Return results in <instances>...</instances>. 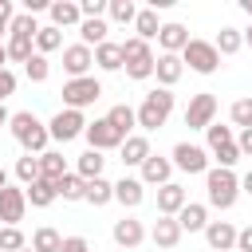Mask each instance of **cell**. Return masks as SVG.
<instances>
[{
  "instance_id": "obj_1",
  "label": "cell",
  "mask_w": 252,
  "mask_h": 252,
  "mask_svg": "<svg viewBox=\"0 0 252 252\" xmlns=\"http://www.w3.org/2000/svg\"><path fill=\"white\" fill-rule=\"evenodd\" d=\"M8 130H12V138L24 146V154H35V158L47 154V142H51V138H47V126H43L32 110H16L12 122H8Z\"/></svg>"
},
{
  "instance_id": "obj_2",
  "label": "cell",
  "mask_w": 252,
  "mask_h": 252,
  "mask_svg": "<svg viewBox=\"0 0 252 252\" xmlns=\"http://www.w3.org/2000/svg\"><path fill=\"white\" fill-rule=\"evenodd\" d=\"M169 114H173V91H165V87L150 91V94L142 98V106L134 110V118H138L142 130H161Z\"/></svg>"
},
{
  "instance_id": "obj_3",
  "label": "cell",
  "mask_w": 252,
  "mask_h": 252,
  "mask_svg": "<svg viewBox=\"0 0 252 252\" xmlns=\"http://www.w3.org/2000/svg\"><path fill=\"white\" fill-rule=\"evenodd\" d=\"M205 189H209V205L213 209H232L236 197H240V177L232 169H209L205 173Z\"/></svg>"
},
{
  "instance_id": "obj_4",
  "label": "cell",
  "mask_w": 252,
  "mask_h": 252,
  "mask_svg": "<svg viewBox=\"0 0 252 252\" xmlns=\"http://www.w3.org/2000/svg\"><path fill=\"white\" fill-rule=\"evenodd\" d=\"M122 67H126L130 79H150L154 75V51H150V43L138 39V35H130L122 43Z\"/></svg>"
},
{
  "instance_id": "obj_5",
  "label": "cell",
  "mask_w": 252,
  "mask_h": 252,
  "mask_svg": "<svg viewBox=\"0 0 252 252\" xmlns=\"http://www.w3.org/2000/svg\"><path fill=\"white\" fill-rule=\"evenodd\" d=\"M102 98V83L94 79V75H83V79H67L63 83V102H67V110H83V106H91V102H98Z\"/></svg>"
},
{
  "instance_id": "obj_6",
  "label": "cell",
  "mask_w": 252,
  "mask_h": 252,
  "mask_svg": "<svg viewBox=\"0 0 252 252\" xmlns=\"http://www.w3.org/2000/svg\"><path fill=\"white\" fill-rule=\"evenodd\" d=\"M181 63H189V71H197V75H213L220 67V55L209 39H189L181 51Z\"/></svg>"
},
{
  "instance_id": "obj_7",
  "label": "cell",
  "mask_w": 252,
  "mask_h": 252,
  "mask_svg": "<svg viewBox=\"0 0 252 252\" xmlns=\"http://www.w3.org/2000/svg\"><path fill=\"white\" fill-rule=\"evenodd\" d=\"M213 118H217V98H213L209 91L193 94L189 106H185V126H189V130H209Z\"/></svg>"
},
{
  "instance_id": "obj_8",
  "label": "cell",
  "mask_w": 252,
  "mask_h": 252,
  "mask_svg": "<svg viewBox=\"0 0 252 252\" xmlns=\"http://www.w3.org/2000/svg\"><path fill=\"white\" fill-rule=\"evenodd\" d=\"M83 130H87L83 110H67V106L47 122V138H55V142H71V138H79Z\"/></svg>"
},
{
  "instance_id": "obj_9",
  "label": "cell",
  "mask_w": 252,
  "mask_h": 252,
  "mask_svg": "<svg viewBox=\"0 0 252 252\" xmlns=\"http://www.w3.org/2000/svg\"><path fill=\"white\" fill-rule=\"evenodd\" d=\"M181 173H209V154L193 142H177L173 146V158H169Z\"/></svg>"
},
{
  "instance_id": "obj_10",
  "label": "cell",
  "mask_w": 252,
  "mask_h": 252,
  "mask_svg": "<svg viewBox=\"0 0 252 252\" xmlns=\"http://www.w3.org/2000/svg\"><path fill=\"white\" fill-rule=\"evenodd\" d=\"M83 138H87V142H91V150H98V154H102V150H118V146L126 142V138H122V134H118V130H114L106 118H94V122H87Z\"/></svg>"
},
{
  "instance_id": "obj_11",
  "label": "cell",
  "mask_w": 252,
  "mask_h": 252,
  "mask_svg": "<svg viewBox=\"0 0 252 252\" xmlns=\"http://www.w3.org/2000/svg\"><path fill=\"white\" fill-rule=\"evenodd\" d=\"M24 209H28V197H24V189H20V185H4V189H0V220L20 228V220H24Z\"/></svg>"
},
{
  "instance_id": "obj_12",
  "label": "cell",
  "mask_w": 252,
  "mask_h": 252,
  "mask_svg": "<svg viewBox=\"0 0 252 252\" xmlns=\"http://www.w3.org/2000/svg\"><path fill=\"white\" fill-rule=\"evenodd\" d=\"M91 63H94V51H91V47H83V43L63 47V71H67L71 79H83V75L91 71Z\"/></svg>"
},
{
  "instance_id": "obj_13",
  "label": "cell",
  "mask_w": 252,
  "mask_h": 252,
  "mask_svg": "<svg viewBox=\"0 0 252 252\" xmlns=\"http://www.w3.org/2000/svg\"><path fill=\"white\" fill-rule=\"evenodd\" d=\"M169 173H173V161H169V158H161V154H150V158L142 161V177H138V181H142V185H158V189H161V185H169Z\"/></svg>"
},
{
  "instance_id": "obj_14",
  "label": "cell",
  "mask_w": 252,
  "mask_h": 252,
  "mask_svg": "<svg viewBox=\"0 0 252 252\" xmlns=\"http://www.w3.org/2000/svg\"><path fill=\"white\" fill-rule=\"evenodd\" d=\"M185 205H189V193H185L177 181H169V185L158 189V213H161V217H177Z\"/></svg>"
},
{
  "instance_id": "obj_15",
  "label": "cell",
  "mask_w": 252,
  "mask_h": 252,
  "mask_svg": "<svg viewBox=\"0 0 252 252\" xmlns=\"http://www.w3.org/2000/svg\"><path fill=\"white\" fill-rule=\"evenodd\" d=\"M110 236H114V244H118V248H138V244L146 240V228H142V220H134V217H122V220H114Z\"/></svg>"
},
{
  "instance_id": "obj_16",
  "label": "cell",
  "mask_w": 252,
  "mask_h": 252,
  "mask_svg": "<svg viewBox=\"0 0 252 252\" xmlns=\"http://www.w3.org/2000/svg\"><path fill=\"white\" fill-rule=\"evenodd\" d=\"M205 240H209V252H228V248H236V228L228 220H209Z\"/></svg>"
},
{
  "instance_id": "obj_17",
  "label": "cell",
  "mask_w": 252,
  "mask_h": 252,
  "mask_svg": "<svg viewBox=\"0 0 252 252\" xmlns=\"http://www.w3.org/2000/svg\"><path fill=\"white\" fill-rule=\"evenodd\" d=\"M158 43H161V55H181V51H185V43H189L185 24H161Z\"/></svg>"
},
{
  "instance_id": "obj_18",
  "label": "cell",
  "mask_w": 252,
  "mask_h": 252,
  "mask_svg": "<svg viewBox=\"0 0 252 252\" xmlns=\"http://www.w3.org/2000/svg\"><path fill=\"white\" fill-rule=\"evenodd\" d=\"M114 201H118L122 209H138V205L146 201V185H142L138 177H122V181H114Z\"/></svg>"
},
{
  "instance_id": "obj_19",
  "label": "cell",
  "mask_w": 252,
  "mask_h": 252,
  "mask_svg": "<svg viewBox=\"0 0 252 252\" xmlns=\"http://www.w3.org/2000/svg\"><path fill=\"white\" fill-rule=\"evenodd\" d=\"M47 12H51V28H59V32L71 28V24H83V12H79L75 0H51Z\"/></svg>"
},
{
  "instance_id": "obj_20",
  "label": "cell",
  "mask_w": 252,
  "mask_h": 252,
  "mask_svg": "<svg viewBox=\"0 0 252 252\" xmlns=\"http://www.w3.org/2000/svg\"><path fill=\"white\" fill-rule=\"evenodd\" d=\"M181 71H185V63H181V55H158L154 59V75H158V83L169 91L177 79H181Z\"/></svg>"
},
{
  "instance_id": "obj_21",
  "label": "cell",
  "mask_w": 252,
  "mask_h": 252,
  "mask_svg": "<svg viewBox=\"0 0 252 252\" xmlns=\"http://www.w3.org/2000/svg\"><path fill=\"white\" fill-rule=\"evenodd\" d=\"M173 220H177V228H181V232H201V228L209 224V209H205V205H193V201H189V205H185V209H181V213H177Z\"/></svg>"
},
{
  "instance_id": "obj_22",
  "label": "cell",
  "mask_w": 252,
  "mask_h": 252,
  "mask_svg": "<svg viewBox=\"0 0 252 252\" xmlns=\"http://www.w3.org/2000/svg\"><path fill=\"white\" fill-rule=\"evenodd\" d=\"M118 150H122V165H142V161L150 158V142H146V134H130Z\"/></svg>"
},
{
  "instance_id": "obj_23",
  "label": "cell",
  "mask_w": 252,
  "mask_h": 252,
  "mask_svg": "<svg viewBox=\"0 0 252 252\" xmlns=\"http://www.w3.org/2000/svg\"><path fill=\"white\" fill-rule=\"evenodd\" d=\"M39 177L51 181V185H59V181L67 177V161H63V154H55V150L39 154Z\"/></svg>"
},
{
  "instance_id": "obj_24",
  "label": "cell",
  "mask_w": 252,
  "mask_h": 252,
  "mask_svg": "<svg viewBox=\"0 0 252 252\" xmlns=\"http://www.w3.org/2000/svg\"><path fill=\"white\" fill-rule=\"evenodd\" d=\"M150 236H154L158 248H177V244H181V228H177L173 217H158V224H154Z\"/></svg>"
},
{
  "instance_id": "obj_25",
  "label": "cell",
  "mask_w": 252,
  "mask_h": 252,
  "mask_svg": "<svg viewBox=\"0 0 252 252\" xmlns=\"http://www.w3.org/2000/svg\"><path fill=\"white\" fill-rule=\"evenodd\" d=\"M106 122H110V126H114V130H118L122 138H130V130L138 126V118H134V110H130L126 102H118V106H110V110H106Z\"/></svg>"
},
{
  "instance_id": "obj_26",
  "label": "cell",
  "mask_w": 252,
  "mask_h": 252,
  "mask_svg": "<svg viewBox=\"0 0 252 252\" xmlns=\"http://www.w3.org/2000/svg\"><path fill=\"white\" fill-rule=\"evenodd\" d=\"M24 197H28V205H35V209H47V205H51L59 193H55V185H51V181H43V177H39V181H32V185L24 189Z\"/></svg>"
},
{
  "instance_id": "obj_27",
  "label": "cell",
  "mask_w": 252,
  "mask_h": 252,
  "mask_svg": "<svg viewBox=\"0 0 252 252\" xmlns=\"http://www.w3.org/2000/svg\"><path fill=\"white\" fill-rule=\"evenodd\" d=\"M94 63H98L102 71H118V67H122V43H110V39L98 43V47H94Z\"/></svg>"
},
{
  "instance_id": "obj_28",
  "label": "cell",
  "mask_w": 252,
  "mask_h": 252,
  "mask_svg": "<svg viewBox=\"0 0 252 252\" xmlns=\"http://www.w3.org/2000/svg\"><path fill=\"white\" fill-rule=\"evenodd\" d=\"M102 165H106V158H102L98 150H87V154L79 158V165H75V173H79L83 181H94V177H102Z\"/></svg>"
},
{
  "instance_id": "obj_29",
  "label": "cell",
  "mask_w": 252,
  "mask_h": 252,
  "mask_svg": "<svg viewBox=\"0 0 252 252\" xmlns=\"http://www.w3.org/2000/svg\"><path fill=\"white\" fill-rule=\"evenodd\" d=\"M134 28H138V39H158V32H161V24H158V12L154 8H142L138 16H134Z\"/></svg>"
},
{
  "instance_id": "obj_30",
  "label": "cell",
  "mask_w": 252,
  "mask_h": 252,
  "mask_svg": "<svg viewBox=\"0 0 252 252\" xmlns=\"http://www.w3.org/2000/svg\"><path fill=\"white\" fill-rule=\"evenodd\" d=\"M106 32H110V24L106 20H83L79 24V35H83V47H98V43H106Z\"/></svg>"
},
{
  "instance_id": "obj_31",
  "label": "cell",
  "mask_w": 252,
  "mask_h": 252,
  "mask_svg": "<svg viewBox=\"0 0 252 252\" xmlns=\"http://www.w3.org/2000/svg\"><path fill=\"white\" fill-rule=\"evenodd\" d=\"M83 201H91L94 209H102L106 201H114V185L106 181V177H94V181H87V197Z\"/></svg>"
},
{
  "instance_id": "obj_32",
  "label": "cell",
  "mask_w": 252,
  "mask_h": 252,
  "mask_svg": "<svg viewBox=\"0 0 252 252\" xmlns=\"http://www.w3.org/2000/svg\"><path fill=\"white\" fill-rule=\"evenodd\" d=\"M240 28H220L217 32V39H213V47H217V55H236L240 51Z\"/></svg>"
},
{
  "instance_id": "obj_33",
  "label": "cell",
  "mask_w": 252,
  "mask_h": 252,
  "mask_svg": "<svg viewBox=\"0 0 252 252\" xmlns=\"http://www.w3.org/2000/svg\"><path fill=\"white\" fill-rule=\"evenodd\" d=\"M55 193H59L63 201H83V197H87V181H83L79 173H67V177L55 185Z\"/></svg>"
},
{
  "instance_id": "obj_34",
  "label": "cell",
  "mask_w": 252,
  "mask_h": 252,
  "mask_svg": "<svg viewBox=\"0 0 252 252\" xmlns=\"http://www.w3.org/2000/svg\"><path fill=\"white\" fill-rule=\"evenodd\" d=\"M32 248H35V252H59V248H63V236H59L51 224H43V228H35Z\"/></svg>"
},
{
  "instance_id": "obj_35",
  "label": "cell",
  "mask_w": 252,
  "mask_h": 252,
  "mask_svg": "<svg viewBox=\"0 0 252 252\" xmlns=\"http://www.w3.org/2000/svg\"><path fill=\"white\" fill-rule=\"evenodd\" d=\"M4 47H8V59H16V63H28V59L35 55V51H32V47H35V39H28V35H8V43H4Z\"/></svg>"
},
{
  "instance_id": "obj_36",
  "label": "cell",
  "mask_w": 252,
  "mask_h": 252,
  "mask_svg": "<svg viewBox=\"0 0 252 252\" xmlns=\"http://www.w3.org/2000/svg\"><path fill=\"white\" fill-rule=\"evenodd\" d=\"M59 47H63L59 28H39L35 32V55H47V51H59Z\"/></svg>"
},
{
  "instance_id": "obj_37",
  "label": "cell",
  "mask_w": 252,
  "mask_h": 252,
  "mask_svg": "<svg viewBox=\"0 0 252 252\" xmlns=\"http://www.w3.org/2000/svg\"><path fill=\"white\" fill-rule=\"evenodd\" d=\"M16 177H20L24 189H28L32 181H39V158H35V154H24V158L16 161Z\"/></svg>"
},
{
  "instance_id": "obj_38",
  "label": "cell",
  "mask_w": 252,
  "mask_h": 252,
  "mask_svg": "<svg viewBox=\"0 0 252 252\" xmlns=\"http://www.w3.org/2000/svg\"><path fill=\"white\" fill-rule=\"evenodd\" d=\"M106 12H110L114 24H134V16H138L134 0H106Z\"/></svg>"
},
{
  "instance_id": "obj_39",
  "label": "cell",
  "mask_w": 252,
  "mask_h": 252,
  "mask_svg": "<svg viewBox=\"0 0 252 252\" xmlns=\"http://www.w3.org/2000/svg\"><path fill=\"white\" fill-rule=\"evenodd\" d=\"M35 32H39V24H35L32 12H20V16H12V24H8V35H28V39H35Z\"/></svg>"
},
{
  "instance_id": "obj_40",
  "label": "cell",
  "mask_w": 252,
  "mask_h": 252,
  "mask_svg": "<svg viewBox=\"0 0 252 252\" xmlns=\"http://www.w3.org/2000/svg\"><path fill=\"white\" fill-rule=\"evenodd\" d=\"M20 248H28L24 232H20L16 224H4V228H0V252H20Z\"/></svg>"
},
{
  "instance_id": "obj_41",
  "label": "cell",
  "mask_w": 252,
  "mask_h": 252,
  "mask_svg": "<svg viewBox=\"0 0 252 252\" xmlns=\"http://www.w3.org/2000/svg\"><path fill=\"white\" fill-rule=\"evenodd\" d=\"M24 75H28L32 83H47V75H51V67H47V55H32V59L24 63Z\"/></svg>"
},
{
  "instance_id": "obj_42",
  "label": "cell",
  "mask_w": 252,
  "mask_h": 252,
  "mask_svg": "<svg viewBox=\"0 0 252 252\" xmlns=\"http://www.w3.org/2000/svg\"><path fill=\"white\" fill-rule=\"evenodd\" d=\"M228 114H232V126H240V130H252V98H236Z\"/></svg>"
},
{
  "instance_id": "obj_43",
  "label": "cell",
  "mask_w": 252,
  "mask_h": 252,
  "mask_svg": "<svg viewBox=\"0 0 252 252\" xmlns=\"http://www.w3.org/2000/svg\"><path fill=\"white\" fill-rule=\"evenodd\" d=\"M213 158H217V165H220V169H232V165L240 161V150H236V142H224V146H217V150H213Z\"/></svg>"
},
{
  "instance_id": "obj_44",
  "label": "cell",
  "mask_w": 252,
  "mask_h": 252,
  "mask_svg": "<svg viewBox=\"0 0 252 252\" xmlns=\"http://www.w3.org/2000/svg\"><path fill=\"white\" fill-rule=\"evenodd\" d=\"M205 134H209V150H217V146L232 142V130H228V126H220V122H213V126H209Z\"/></svg>"
},
{
  "instance_id": "obj_45",
  "label": "cell",
  "mask_w": 252,
  "mask_h": 252,
  "mask_svg": "<svg viewBox=\"0 0 252 252\" xmlns=\"http://www.w3.org/2000/svg\"><path fill=\"white\" fill-rule=\"evenodd\" d=\"M8 94H16V75L4 67V71H0V102H4Z\"/></svg>"
},
{
  "instance_id": "obj_46",
  "label": "cell",
  "mask_w": 252,
  "mask_h": 252,
  "mask_svg": "<svg viewBox=\"0 0 252 252\" xmlns=\"http://www.w3.org/2000/svg\"><path fill=\"white\" fill-rule=\"evenodd\" d=\"M59 252H91V244L83 236H63V248Z\"/></svg>"
},
{
  "instance_id": "obj_47",
  "label": "cell",
  "mask_w": 252,
  "mask_h": 252,
  "mask_svg": "<svg viewBox=\"0 0 252 252\" xmlns=\"http://www.w3.org/2000/svg\"><path fill=\"white\" fill-rule=\"evenodd\" d=\"M236 150H240V158H252V130H240V138H236Z\"/></svg>"
},
{
  "instance_id": "obj_48",
  "label": "cell",
  "mask_w": 252,
  "mask_h": 252,
  "mask_svg": "<svg viewBox=\"0 0 252 252\" xmlns=\"http://www.w3.org/2000/svg\"><path fill=\"white\" fill-rule=\"evenodd\" d=\"M236 252H252V224L236 232Z\"/></svg>"
},
{
  "instance_id": "obj_49",
  "label": "cell",
  "mask_w": 252,
  "mask_h": 252,
  "mask_svg": "<svg viewBox=\"0 0 252 252\" xmlns=\"http://www.w3.org/2000/svg\"><path fill=\"white\" fill-rule=\"evenodd\" d=\"M12 16H16V12H12V4L4 0V4H0V35L8 32V24H12Z\"/></svg>"
},
{
  "instance_id": "obj_50",
  "label": "cell",
  "mask_w": 252,
  "mask_h": 252,
  "mask_svg": "<svg viewBox=\"0 0 252 252\" xmlns=\"http://www.w3.org/2000/svg\"><path fill=\"white\" fill-rule=\"evenodd\" d=\"M240 189H244V193H252V169H248V173L240 177Z\"/></svg>"
},
{
  "instance_id": "obj_51",
  "label": "cell",
  "mask_w": 252,
  "mask_h": 252,
  "mask_svg": "<svg viewBox=\"0 0 252 252\" xmlns=\"http://www.w3.org/2000/svg\"><path fill=\"white\" fill-rule=\"evenodd\" d=\"M8 122H12V114H8V106L0 102V126H8Z\"/></svg>"
},
{
  "instance_id": "obj_52",
  "label": "cell",
  "mask_w": 252,
  "mask_h": 252,
  "mask_svg": "<svg viewBox=\"0 0 252 252\" xmlns=\"http://www.w3.org/2000/svg\"><path fill=\"white\" fill-rule=\"evenodd\" d=\"M240 39H244V43H248V47H252V24H248V28H244V32H240Z\"/></svg>"
},
{
  "instance_id": "obj_53",
  "label": "cell",
  "mask_w": 252,
  "mask_h": 252,
  "mask_svg": "<svg viewBox=\"0 0 252 252\" xmlns=\"http://www.w3.org/2000/svg\"><path fill=\"white\" fill-rule=\"evenodd\" d=\"M4 63H8V47L0 43V71H4Z\"/></svg>"
},
{
  "instance_id": "obj_54",
  "label": "cell",
  "mask_w": 252,
  "mask_h": 252,
  "mask_svg": "<svg viewBox=\"0 0 252 252\" xmlns=\"http://www.w3.org/2000/svg\"><path fill=\"white\" fill-rule=\"evenodd\" d=\"M240 8H244V12H248V16H252V0H240Z\"/></svg>"
},
{
  "instance_id": "obj_55",
  "label": "cell",
  "mask_w": 252,
  "mask_h": 252,
  "mask_svg": "<svg viewBox=\"0 0 252 252\" xmlns=\"http://www.w3.org/2000/svg\"><path fill=\"white\" fill-rule=\"evenodd\" d=\"M4 185H8V173H4V169H0V189H4Z\"/></svg>"
},
{
  "instance_id": "obj_56",
  "label": "cell",
  "mask_w": 252,
  "mask_h": 252,
  "mask_svg": "<svg viewBox=\"0 0 252 252\" xmlns=\"http://www.w3.org/2000/svg\"><path fill=\"white\" fill-rule=\"evenodd\" d=\"M20 252H35V248H20Z\"/></svg>"
}]
</instances>
